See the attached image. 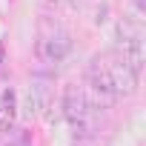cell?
Here are the masks:
<instances>
[{"label":"cell","mask_w":146,"mask_h":146,"mask_svg":"<svg viewBox=\"0 0 146 146\" xmlns=\"http://www.w3.org/2000/svg\"><path fill=\"white\" fill-rule=\"evenodd\" d=\"M63 117L69 120V126L75 129L78 137H92L98 123H100V106L86 95L83 86H66L63 100H60Z\"/></svg>","instance_id":"cell-1"},{"label":"cell","mask_w":146,"mask_h":146,"mask_svg":"<svg viewBox=\"0 0 146 146\" xmlns=\"http://www.w3.org/2000/svg\"><path fill=\"white\" fill-rule=\"evenodd\" d=\"M69 52H72V37L66 32H52L37 40V54L46 63H60L69 57Z\"/></svg>","instance_id":"cell-2"},{"label":"cell","mask_w":146,"mask_h":146,"mask_svg":"<svg viewBox=\"0 0 146 146\" xmlns=\"http://www.w3.org/2000/svg\"><path fill=\"white\" fill-rule=\"evenodd\" d=\"M135 6H137V9H140V12H143V0H135Z\"/></svg>","instance_id":"cell-7"},{"label":"cell","mask_w":146,"mask_h":146,"mask_svg":"<svg viewBox=\"0 0 146 146\" xmlns=\"http://www.w3.org/2000/svg\"><path fill=\"white\" fill-rule=\"evenodd\" d=\"M3 54H6V52H3V43H0V66H3Z\"/></svg>","instance_id":"cell-6"},{"label":"cell","mask_w":146,"mask_h":146,"mask_svg":"<svg viewBox=\"0 0 146 146\" xmlns=\"http://www.w3.org/2000/svg\"><path fill=\"white\" fill-rule=\"evenodd\" d=\"M0 112L6 117V126H12V120L17 115V95H15V89H3L0 92Z\"/></svg>","instance_id":"cell-4"},{"label":"cell","mask_w":146,"mask_h":146,"mask_svg":"<svg viewBox=\"0 0 146 146\" xmlns=\"http://www.w3.org/2000/svg\"><path fill=\"white\" fill-rule=\"evenodd\" d=\"M46 3H52V6H80L86 0H46Z\"/></svg>","instance_id":"cell-5"},{"label":"cell","mask_w":146,"mask_h":146,"mask_svg":"<svg viewBox=\"0 0 146 146\" xmlns=\"http://www.w3.org/2000/svg\"><path fill=\"white\" fill-rule=\"evenodd\" d=\"M9 146H15V143H9Z\"/></svg>","instance_id":"cell-8"},{"label":"cell","mask_w":146,"mask_h":146,"mask_svg":"<svg viewBox=\"0 0 146 146\" xmlns=\"http://www.w3.org/2000/svg\"><path fill=\"white\" fill-rule=\"evenodd\" d=\"M43 109H49V86L40 80H32L29 92H26V117H40Z\"/></svg>","instance_id":"cell-3"}]
</instances>
